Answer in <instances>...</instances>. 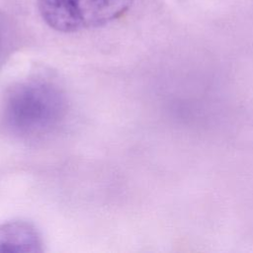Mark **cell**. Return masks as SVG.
<instances>
[{
    "mask_svg": "<svg viewBox=\"0 0 253 253\" xmlns=\"http://www.w3.org/2000/svg\"><path fill=\"white\" fill-rule=\"evenodd\" d=\"M64 114V97L54 85L27 80L16 84L6 94L1 120L13 135L35 138L56 127Z\"/></svg>",
    "mask_w": 253,
    "mask_h": 253,
    "instance_id": "6da1fadb",
    "label": "cell"
},
{
    "mask_svg": "<svg viewBox=\"0 0 253 253\" xmlns=\"http://www.w3.org/2000/svg\"><path fill=\"white\" fill-rule=\"evenodd\" d=\"M134 0H38L41 17L51 29L75 33L107 25L123 16Z\"/></svg>",
    "mask_w": 253,
    "mask_h": 253,
    "instance_id": "7a4b0ae2",
    "label": "cell"
},
{
    "mask_svg": "<svg viewBox=\"0 0 253 253\" xmlns=\"http://www.w3.org/2000/svg\"><path fill=\"white\" fill-rule=\"evenodd\" d=\"M42 250V237L33 224L23 220L0 224L1 253H37Z\"/></svg>",
    "mask_w": 253,
    "mask_h": 253,
    "instance_id": "3957f363",
    "label": "cell"
}]
</instances>
